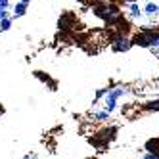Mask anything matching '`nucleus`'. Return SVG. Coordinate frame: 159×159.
I'll use <instances>...</instances> for the list:
<instances>
[{
    "instance_id": "nucleus-1",
    "label": "nucleus",
    "mask_w": 159,
    "mask_h": 159,
    "mask_svg": "<svg viewBox=\"0 0 159 159\" xmlns=\"http://www.w3.org/2000/svg\"><path fill=\"white\" fill-rule=\"evenodd\" d=\"M117 130H119V129L115 127V125H111V127H106V129H100V130L92 136V138H88V142L92 144L98 152H106V150H107V146H109L113 140H115Z\"/></svg>"
},
{
    "instance_id": "nucleus-2",
    "label": "nucleus",
    "mask_w": 159,
    "mask_h": 159,
    "mask_svg": "<svg viewBox=\"0 0 159 159\" xmlns=\"http://www.w3.org/2000/svg\"><path fill=\"white\" fill-rule=\"evenodd\" d=\"M132 48V40L129 37H121L117 35L115 39L111 40V50L113 52H129Z\"/></svg>"
},
{
    "instance_id": "nucleus-3",
    "label": "nucleus",
    "mask_w": 159,
    "mask_h": 159,
    "mask_svg": "<svg viewBox=\"0 0 159 159\" xmlns=\"http://www.w3.org/2000/svg\"><path fill=\"white\" fill-rule=\"evenodd\" d=\"M58 27L61 31H69L75 27V14L71 12H67V14H61V17L58 19Z\"/></svg>"
},
{
    "instance_id": "nucleus-4",
    "label": "nucleus",
    "mask_w": 159,
    "mask_h": 159,
    "mask_svg": "<svg viewBox=\"0 0 159 159\" xmlns=\"http://www.w3.org/2000/svg\"><path fill=\"white\" fill-rule=\"evenodd\" d=\"M144 152L159 155V136H153V138H148V140L144 142Z\"/></svg>"
},
{
    "instance_id": "nucleus-5",
    "label": "nucleus",
    "mask_w": 159,
    "mask_h": 159,
    "mask_svg": "<svg viewBox=\"0 0 159 159\" xmlns=\"http://www.w3.org/2000/svg\"><path fill=\"white\" fill-rule=\"evenodd\" d=\"M35 77L39 79V81H42L44 84H48V86H50V90H56V88H58V83L52 81L48 75H44V71H35Z\"/></svg>"
},
{
    "instance_id": "nucleus-6",
    "label": "nucleus",
    "mask_w": 159,
    "mask_h": 159,
    "mask_svg": "<svg viewBox=\"0 0 159 159\" xmlns=\"http://www.w3.org/2000/svg\"><path fill=\"white\" fill-rule=\"evenodd\" d=\"M144 14L150 16V17H155V16L159 14V4H155L153 0H148V4H146V8H144Z\"/></svg>"
},
{
    "instance_id": "nucleus-7",
    "label": "nucleus",
    "mask_w": 159,
    "mask_h": 159,
    "mask_svg": "<svg viewBox=\"0 0 159 159\" xmlns=\"http://www.w3.org/2000/svg\"><path fill=\"white\" fill-rule=\"evenodd\" d=\"M109 117H111V113L106 109H100V111L92 113V121H98V123H106V121H109Z\"/></svg>"
},
{
    "instance_id": "nucleus-8",
    "label": "nucleus",
    "mask_w": 159,
    "mask_h": 159,
    "mask_svg": "<svg viewBox=\"0 0 159 159\" xmlns=\"http://www.w3.org/2000/svg\"><path fill=\"white\" fill-rule=\"evenodd\" d=\"M142 109H144V111H148V113H152V111H159V100H152V102H148V104H144V106H142Z\"/></svg>"
},
{
    "instance_id": "nucleus-9",
    "label": "nucleus",
    "mask_w": 159,
    "mask_h": 159,
    "mask_svg": "<svg viewBox=\"0 0 159 159\" xmlns=\"http://www.w3.org/2000/svg\"><path fill=\"white\" fill-rule=\"evenodd\" d=\"M25 12H27V4H23V2L16 4V8H14V16H16V17H21V16H25Z\"/></svg>"
},
{
    "instance_id": "nucleus-10",
    "label": "nucleus",
    "mask_w": 159,
    "mask_h": 159,
    "mask_svg": "<svg viewBox=\"0 0 159 159\" xmlns=\"http://www.w3.org/2000/svg\"><path fill=\"white\" fill-rule=\"evenodd\" d=\"M129 12H130L132 17H140V16H142V10H140V6L136 4V2H130V4H129Z\"/></svg>"
},
{
    "instance_id": "nucleus-11",
    "label": "nucleus",
    "mask_w": 159,
    "mask_h": 159,
    "mask_svg": "<svg viewBox=\"0 0 159 159\" xmlns=\"http://www.w3.org/2000/svg\"><path fill=\"white\" fill-rule=\"evenodd\" d=\"M10 27H12V19H10V17L0 19V31H8Z\"/></svg>"
},
{
    "instance_id": "nucleus-12",
    "label": "nucleus",
    "mask_w": 159,
    "mask_h": 159,
    "mask_svg": "<svg viewBox=\"0 0 159 159\" xmlns=\"http://www.w3.org/2000/svg\"><path fill=\"white\" fill-rule=\"evenodd\" d=\"M107 92H109V86H106V88H100L98 92H96V100H102V98H106V96H107Z\"/></svg>"
},
{
    "instance_id": "nucleus-13",
    "label": "nucleus",
    "mask_w": 159,
    "mask_h": 159,
    "mask_svg": "<svg viewBox=\"0 0 159 159\" xmlns=\"http://www.w3.org/2000/svg\"><path fill=\"white\" fill-rule=\"evenodd\" d=\"M142 159H159V155H155V153H148V152H144V155H142Z\"/></svg>"
},
{
    "instance_id": "nucleus-14",
    "label": "nucleus",
    "mask_w": 159,
    "mask_h": 159,
    "mask_svg": "<svg viewBox=\"0 0 159 159\" xmlns=\"http://www.w3.org/2000/svg\"><path fill=\"white\" fill-rule=\"evenodd\" d=\"M8 17V12H6V8H0V19H4Z\"/></svg>"
},
{
    "instance_id": "nucleus-15",
    "label": "nucleus",
    "mask_w": 159,
    "mask_h": 159,
    "mask_svg": "<svg viewBox=\"0 0 159 159\" xmlns=\"http://www.w3.org/2000/svg\"><path fill=\"white\" fill-rule=\"evenodd\" d=\"M8 6H10V0H0V8H6L8 10Z\"/></svg>"
},
{
    "instance_id": "nucleus-16",
    "label": "nucleus",
    "mask_w": 159,
    "mask_h": 159,
    "mask_svg": "<svg viewBox=\"0 0 159 159\" xmlns=\"http://www.w3.org/2000/svg\"><path fill=\"white\" fill-rule=\"evenodd\" d=\"M23 159H37V153H27Z\"/></svg>"
},
{
    "instance_id": "nucleus-17",
    "label": "nucleus",
    "mask_w": 159,
    "mask_h": 159,
    "mask_svg": "<svg viewBox=\"0 0 159 159\" xmlns=\"http://www.w3.org/2000/svg\"><path fill=\"white\" fill-rule=\"evenodd\" d=\"M21 2H23V4H29V2H31V0H21Z\"/></svg>"
},
{
    "instance_id": "nucleus-18",
    "label": "nucleus",
    "mask_w": 159,
    "mask_h": 159,
    "mask_svg": "<svg viewBox=\"0 0 159 159\" xmlns=\"http://www.w3.org/2000/svg\"><path fill=\"white\" fill-rule=\"evenodd\" d=\"M86 159H98V157H86Z\"/></svg>"
},
{
    "instance_id": "nucleus-19",
    "label": "nucleus",
    "mask_w": 159,
    "mask_h": 159,
    "mask_svg": "<svg viewBox=\"0 0 159 159\" xmlns=\"http://www.w3.org/2000/svg\"><path fill=\"white\" fill-rule=\"evenodd\" d=\"M100 2H109V0H100Z\"/></svg>"
},
{
    "instance_id": "nucleus-20",
    "label": "nucleus",
    "mask_w": 159,
    "mask_h": 159,
    "mask_svg": "<svg viewBox=\"0 0 159 159\" xmlns=\"http://www.w3.org/2000/svg\"><path fill=\"white\" fill-rule=\"evenodd\" d=\"M2 111H4V109H2V107H0V113H2Z\"/></svg>"
},
{
    "instance_id": "nucleus-21",
    "label": "nucleus",
    "mask_w": 159,
    "mask_h": 159,
    "mask_svg": "<svg viewBox=\"0 0 159 159\" xmlns=\"http://www.w3.org/2000/svg\"><path fill=\"white\" fill-rule=\"evenodd\" d=\"M157 4H159V2H157Z\"/></svg>"
}]
</instances>
